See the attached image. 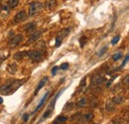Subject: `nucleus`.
I'll return each instance as SVG.
<instances>
[{"label":"nucleus","mask_w":129,"mask_h":124,"mask_svg":"<svg viewBox=\"0 0 129 124\" xmlns=\"http://www.w3.org/2000/svg\"><path fill=\"white\" fill-rule=\"evenodd\" d=\"M26 81V79L23 80H19V79H8L0 88V92L2 94L8 95L11 94L12 92H14L16 89H18V87L20 85H22L24 82Z\"/></svg>","instance_id":"obj_1"},{"label":"nucleus","mask_w":129,"mask_h":124,"mask_svg":"<svg viewBox=\"0 0 129 124\" xmlns=\"http://www.w3.org/2000/svg\"><path fill=\"white\" fill-rule=\"evenodd\" d=\"M43 9V4L39 1H35L29 4V16H35Z\"/></svg>","instance_id":"obj_2"},{"label":"nucleus","mask_w":129,"mask_h":124,"mask_svg":"<svg viewBox=\"0 0 129 124\" xmlns=\"http://www.w3.org/2000/svg\"><path fill=\"white\" fill-rule=\"evenodd\" d=\"M26 55L29 59H31L34 62H40L43 60V55L40 51H37V50H31V51H28L26 52Z\"/></svg>","instance_id":"obj_3"},{"label":"nucleus","mask_w":129,"mask_h":124,"mask_svg":"<svg viewBox=\"0 0 129 124\" xmlns=\"http://www.w3.org/2000/svg\"><path fill=\"white\" fill-rule=\"evenodd\" d=\"M22 41H23V35H22V34H18V35L12 37V38L9 40V42H8V47H9V48H15V47L18 46Z\"/></svg>","instance_id":"obj_4"},{"label":"nucleus","mask_w":129,"mask_h":124,"mask_svg":"<svg viewBox=\"0 0 129 124\" xmlns=\"http://www.w3.org/2000/svg\"><path fill=\"white\" fill-rule=\"evenodd\" d=\"M43 32H44V30H39V31L34 32L32 35L29 37L28 41L26 42V45H30V44H32V43H34V42H36V41H37V40L42 36Z\"/></svg>","instance_id":"obj_5"},{"label":"nucleus","mask_w":129,"mask_h":124,"mask_svg":"<svg viewBox=\"0 0 129 124\" xmlns=\"http://www.w3.org/2000/svg\"><path fill=\"white\" fill-rule=\"evenodd\" d=\"M26 19H27V13L24 10H22V11L18 12L16 15H15V17H14V23L15 24L21 23V22H23Z\"/></svg>","instance_id":"obj_6"},{"label":"nucleus","mask_w":129,"mask_h":124,"mask_svg":"<svg viewBox=\"0 0 129 124\" xmlns=\"http://www.w3.org/2000/svg\"><path fill=\"white\" fill-rule=\"evenodd\" d=\"M106 81V78L104 77L101 76H94L93 78H91V85H100L102 83H104Z\"/></svg>","instance_id":"obj_7"},{"label":"nucleus","mask_w":129,"mask_h":124,"mask_svg":"<svg viewBox=\"0 0 129 124\" xmlns=\"http://www.w3.org/2000/svg\"><path fill=\"white\" fill-rule=\"evenodd\" d=\"M48 82V77H45V78H43L41 80H40V82H39V84L37 85V87H36V89H35V91H34V94L35 95H37V93L39 92L44 86H45V84Z\"/></svg>","instance_id":"obj_8"},{"label":"nucleus","mask_w":129,"mask_h":124,"mask_svg":"<svg viewBox=\"0 0 129 124\" xmlns=\"http://www.w3.org/2000/svg\"><path fill=\"white\" fill-rule=\"evenodd\" d=\"M9 55H10V52H9L8 49H6V48L1 49V50H0V61L2 62V61H4V60H6V59L9 57Z\"/></svg>","instance_id":"obj_9"},{"label":"nucleus","mask_w":129,"mask_h":124,"mask_svg":"<svg viewBox=\"0 0 129 124\" xmlns=\"http://www.w3.org/2000/svg\"><path fill=\"white\" fill-rule=\"evenodd\" d=\"M49 94H50V92H49V91H48V92H47V93H46V94H45V95H44V96H43V98H42V99H41V101L39 102V104H38V106H37V107L35 108V110L33 111V114H34V113H36V112H37V111H38L39 109H40V108H41V107H42V106H43V104H44V103L46 102V100H47V98H48V97H49Z\"/></svg>","instance_id":"obj_10"},{"label":"nucleus","mask_w":129,"mask_h":124,"mask_svg":"<svg viewBox=\"0 0 129 124\" xmlns=\"http://www.w3.org/2000/svg\"><path fill=\"white\" fill-rule=\"evenodd\" d=\"M57 6V0H48L46 3V7L48 8L49 10H53L55 9Z\"/></svg>","instance_id":"obj_11"},{"label":"nucleus","mask_w":129,"mask_h":124,"mask_svg":"<svg viewBox=\"0 0 129 124\" xmlns=\"http://www.w3.org/2000/svg\"><path fill=\"white\" fill-rule=\"evenodd\" d=\"M36 29V23L35 22H32L30 24H27L25 27H24V31L29 33V32H33Z\"/></svg>","instance_id":"obj_12"},{"label":"nucleus","mask_w":129,"mask_h":124,"mask_svg":"<svg viewBox=\"0 0 129 124\" xmlns=\"http://www.w3.org/2000/svg\"><path fill=\"white\" fill-rule=\"evenodd\" d=\"M123 100H124V97H123V96H121V95H116V96L113 97L111 101H112L114 104H120V103L123 102Z\"/></svg>","instance_id":"obj_13"},{"label":"nucleus","mask_w":129,"mask_h":124,"mask_svg":"<svg viewBox=\"0 0 129 124\" xmlns=\"http://www.w3.org/2000/svg\"><path fill=\"white\" fill-rule=\"evenodd\" d=\"M7 71L10 73V74H12V75H14L15 73L17 72V66L16 64H10L8 67H7Z\"/></svg>","instance_id":"obj_14"},{"label":"nucleus","mask_w":129,"mask_h":124,"mask_svg":"<svg viewBox=\"0 0 129 124\" xmlns=\"http://www.w3.org/2000/svg\"><path fill=\"white\" fill-rule=\"evenodd\" d=\"M92 118H93V114H92L91 112H88V113L84 114V115L82 116V118H81V119H83L82 121H90Z\"/></svg>","instance_id":"obj_15"},{"label":"nucleus","mask_w":129,"mask_h":124,"mask_svg":"<svg viewBox=\"0 0 129 124\" xmlns=\"http://www.w3.org/2000/svg\"><path fill=\"white\" fill-rule=\"evenodd\" d=\"M105 108H106V110L107 111H113L114 110V108H115V104L113 103L112 101H107L106 102V106H105Z\"/></svg>","instance_id":"obj_16"},{"label":"nucleus","mask_w":129,"mask_h":124,"mask_svg":"<svg viewBox=\"0 0 129 124\" xmlns=\"http://www.w3.org/2000/svg\"><path fill=\"white\" fill-rule=\"evenodd\" d=\"M69 33H70V29L69 28H64V29H63V30H61L60 31V33H59V37H61L62 39L64 38V37H66V36H68L69 35Z\"/></svg>","instance_id":"obj_17"},{"label":"nucleus","mask_w":129,"mask_h":124,"mask_svg":"<svg viewBox=\"0 0 129 124\" xmlns=\"http://www.w3.org/2000/svg\"><path fill=\"white\" fill-rule=\"evenodd\" d=\"M86 102H87V100H86V98H81L80 99V101L78 102V104H77V106L79 107V108H81V107H84L85 105H86Z\"/></svg>","instance_id":"obj_18"},{"label":"nucleus","mask_w":129,"mask_h":124,"mask_svg":"<svg viewBox=\"0 0 129 124\" xmlns=\"http://www.w3.org/2000/svg\"><path fill=\"white\" fill-rule=\"evenodd\" d=\"M58 123H60V124H64L67 120H68V117L67 116H58L56 119H55Z\"/></svg>","instance_id":"obj_19"},{"label":"nucleus","mask_w":129,"mask_h":124,"mask_svg":"<svg viewBox=\"0 0 129 124\" xmlns=\"http://www.w3.org/2000/svg\"><path fill=\"white\" fill-rule=\"evenodd\" d=\"M19 4V0H8V5L10 8H14Z\"/></svg>","instance_id":"obj_20"},{"label":"nucleus","mask_w":129,"mask_h":124,"mask_svg":"<svg viewBox=\"0 0 129 124\" xmlns=\"http://www.w3.org/2000/svg\"><path fill=\"white\" fill-rule=\"evenodd\" d=\"M24 55H26V52H18L14 55V58L16 60H21V59H23Z\"/></svg>","instance_id":"obj_21"},{"label":"nucleus","mask_w":129,"mask_h":124,"mask_svg":"<svg viewBox=\"0 0 129 124\" xmlns=\"http://www.w3.org/2000/svg\"><path fill=\"white\" fill-rule=\"evenodd\" d=\"M90 107H96L98 105V99L96 97H92V99L90 100Z\"/></svg>","instance_id":"obj_22"},{"label":"nucleus","mask_w":129,"mask_h":124,"mask_svg":"<svg viewBox=\"0 0 129 124\" xmlns=\"http://www.w3.org/2000/svg\"><path fill=\"white\" fill-rule=\"evenodd\" d=\"M122 53L121 52H119V53H116V54H114L112 56V60L113 61H118L120 58H122Z\"/></svg>","instance_id":"obj_23"},{"label":"nucleus","mask_w":129,"mask_h":124,"mask_svg":"<svg viewBox=\"0 0 129 124\" xmlns=\"http://www.w3.org/2000/svg\"><path fill=\"white\" fill-rule=\"evenodd\" d=\"M80 43H81V47H84V45L86 44V37H84V36H82L81 39H80Z\"/></svg>","instance_id":"obj_24"},{"label":"nucleus","mask_w":129,"mask_h":124,"mask_svg":"<svg viewBox=\"0 0 129 124\" xmlns=\"http://www.w3.org/2000/svg\"><path fill=\"white\" fill-rule=\"evenodd\" d=\"M85 82H86V78H81V83H80V90H81L83 88V86H85Z\"/></svg>","instance_id":"obj_25"},{"label":"nucleus","mask_w":129,"mask_h":124,"mask_svg":"<svg viewBox=\"0 0 129 124\" xmlns=\"http://www.w3.org/2000/svg\"><path fill=\"white\" fill-rule=\"evenodd\" d=\"M61 44H62V38L57 36V38H56V47H59Z\"/></svg>","instance_id":"obj_26"},{"label":"nucleus","mask_w":129,"mask_h":124,"mask_svg":"<svg viewBox=\"0 0 129 124\" xmlns=\"http://www.w3.org/2000/svg\"><path fill=\"white\" fill-rule=\"evenodd\" d=\"M119 39H120V37H119V36H116V37H114V38H113V40L111 41V44H112V45H115L116 43H118Z\"/></svg>","instance_id":"obj_27"},{"label":"nucleus","mask_w":129,"mask_h":124,"mask_svg":"<svg viewBox=\"0 0 129 124\" xmlns=\"http://www.w3.org/2000/svg\"><path fill=\"white\" fill-rule=\"evenodd\" d=\"M128 78H129V77H128V76H126V77H125V78H123V80H122L123 84H125V86H126V87L128 86V82H129Z\"/></svg>","instance_id":"obj_28"},{"label":"nucleus","mask_w":129,"mask_h":124,"mask_svg":"<svg viewBox=\"0 0 129 124\" xmlns=\"http://www.w3.org/2000/svg\"><path fill=\"white\" fill-rule=\"evenodd\" d=\"M107 51V47H104V48H102L100 51H99V53H98V56H102L105 52Z\"/></svg>","instance_id":"obj_29"},{"label":"nucleus","mask_w":129,"mask_h":124,"mask_svg":"<svg viewBox=\"0 0 129 124\" xmlns=\"http://www.w3.org/2000/svg\"><path fill=\"white\" fill-rule=\"evenodd\" d=\"M59 70V67H54L53 69H52V76H56L57 75V71Z\"/></svg>","instance_id":"obj_30"},{"label":"nucleus","mask_w":129,"mask_h":124,"mask_svg":"<svg viewBox=\"0 0 129 124\" xmlns=\"http://www.w3.org/2000/svg\"><path fill=\"white\" fill-rule=\"evenodd\" d=\"M128 59H129V57H128V56H126V57H125V60L123 61V63H122V65L120 66V68H123V67H124V66H125V65L127 64V62H128Z\"/></svg>","instance_id":"obj_31"},{"label":"nucleus","mask_w":129,"mask_h":124,"mask_svg":"<svg viewBox=\"0 0 129 124\" xmlns=\"http://www.w3.org/2000/svg\"><path fill=\"white\" fill-rule=\"evenodd\" d=\"M69 68V64H63L62 66H61V69L62 70H67Z\"/></svg>","instance_id":"obj_32"},{"label":"nucleus","mask_w":129,"mask_h":124,"mask_svg":"<svg viewBox=\"0 0 129 124\" xmlns=\"http://www.w3.org/2000/svg\"><path fill=\"white\" fill-rule=\"evenodd\" d=\"M28 118H29V114H27V113H26V114H24V115H23V120H24L25 122L28 120Z\"/></svg>","instance_id":"obj_33"},{"label":"nucleus","mask_w":129,"mask_h":124,"mask_svg":"<svg viewBox=\"0 0 129 124\" xmlns=\"http://www.w3.org/2000/svg\"><path fill=\"white\" fill-rule=\"evenodd\" d=\"M72 107H73V103H69V104H67V105H66V107H64V109H67V108L72 109Z\"/></svg>","instance_id":"obj_34"},{"label":"nucleus","mask_w":129,"mask_h":124,"mask_svg":"<svg viewBox=\"0 0 129 124\" xmlns=\"http://www.w3.org/2000/svg\"><path fill=\"white\" fill-rule=\"evenodd\" d=\"M1 103H3V98L0 96V104H1Z\"/></svg>","instance_id":"obj_35"},{"label":"nucleus","mask_w":129,"mask_h":124,"mask_svg":"<svg viewBox=\"0 0 129 124\" xmlns=\"http://www.w3.org/2000/svg\"><path fill=\"white\" fill-rule=\"evenodd\" d=\"M111 124H119V123H118V122H116V120H114V121H113Z\"/></svg>","instance_id":"obj_36"},{"label":"nucleus","mask_w":129,"mask_h":124,"mask_svg":"<svg viewBox=\"0 0 129 124\" xmlns=\"http://www.w3.org/2000/svg\"><path fill=\"white\" fill-rule=\"evenodd\" d=\"M53 124H60V123H58V122H57V121H56V120H55V121H54V122H53Z\"/></svg>","instance_id":"obj_37"},{"label":"nucleus","mask_w":129,"mask_h":124,"mask_svg":"<svg viewBox=\"0 0 129 124\" xmlns=\"http://www.w3.org/2000/svg\"><path fill=\"white\" fill-rule=\"evenodd\" d=\"M91 124H96V123H91Z\"/></svg>","instance_id":"obj_38"},{"label":"nucleus","mask_w":129,"mask_h":124,"mask_svg":"<svg viewBox=\"0 0 129 124\" xmlns=\"http://www.w3.org/2000/svg\"><path fill=\"white\" fill-rule=\"evenodd\" d=\"M0 10H1V7H0Z\"/></svg>","instance_id":"obj_39"}]
</instances>
